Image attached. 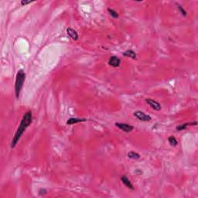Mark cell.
<instances>
[{
	"instance_id": "7a4b0ae2",
	"label": "cell",
	"mask_w": 198,
	"mask_h": 198,
	"mask_svg": "<svg viewBox=\"0 0 198 198\" xmlns=\"http://www.w3.org/2000/svg\"><path fill=\"white\" fill-rule=\"evenodd\" d=\"M26 80V74L23 70H20L17 72L16 77V82H15V94L16 98L19 99L20 92L22 91L23 87V84Z\"/></svg>"
},
{
	"instance_id": "8992f818",
	"label": "cell",
	"mask_w": 198,
	"mask_h": 198,
	"mask_svg": "<svg viewBox=\"0 0 198 198\" xmlns=\"http://www.w3.org/2000/svg\"><path fill=\"white\" fill-rule=\"evenodd\" d=\"M120 64H121V60L118 57H115V56L111 57L110 58H109V60H108V64H109L111 67L119 68V66H120Z\"/></svg>"
},
{
	"instance_id": "8fae6325",
	"label": "cell",
	"mask_w": 198,
	"mask_h": 198,
	"mask_svg": "<svg viewBox=\"0 0 198 198\" xmlns=\"http://www.w3.org/2000/svg\"><path fill=\"white\" fill-rule=\"evenodd\" d=\"M122 54H123V56H125V57H130V58L134 60L136 59V54L132 50H127L125 51V52H124Z\"/></svg>"
},
{
	"instance_id": "52a82bcc",
	"label": "cell",
	"mask_w": 198,
	"mask_h": 198,
	"mask_svg": "<svg viewBox=\"0 0 198 198\" xmlns=\"http://www.w3.org/2000/svg\"><path fill=\"white\" fill-rule=\"evenodd\" d=\"M121 181H122V184H124L125 187H128L129 189H130V190H134V189H135L133 184L131 183L130 180L126 176H122V177H121Z\"/></svg>"
},
{
	"instance_id": "30bf717a",
	"label": "cell",
	"mask_w": 198,
	"mask_h": 198,
	"mask_svg": "<svg viewBox=\"0 0 198 198\" xmlns=\"http://www.w3.org/2000/svg\"><path fill=\"white\" fill-rule=\"evenodd\" d=\"M197 122H190V123H184V124L179 125H177V126L176 127V129L177 131L185 130V129H187L188 126H190V125H197Z\"/></svg>"
},
{
	"instance_id": "277c9868",
	"label": "cell",
	"mask_w": 198,
	"mask_h": 198,
	"mask_svg": "<svg viewBox=\"0 0 198 198\" xmlns=\"http://www.w3.org/2000/svg\"><path fill=\"white\" fill-rule=\"evenodd\" d=\"M116 127H118L119 129L125 132H130L134 129V126L129 125L127 123H123V122H115V123Z\"/></svg>"
},
{
	"instance_id": "5b68a950",
	"label": "cell",
	"mask_w": 198,
	"mask_h": 198,
	"mask_svg": "<svg viewBox=\"0 0 198 198\" xmlns=\"http://www.w3.org/2000/svg\"><path fill=\"white\" fill-rule=\"evenodd\" d=\"M146 104L148 105H149L150 107L155 111L161 110V105L159 102H156V101H154V100L151 98H146Z\"/></svg>"
},
{
	"instance_id": "e0dca14e",
	"label": "cell",
	"mask_w": 198,
	"mask_h": 198,
	"mask_svg": "<svg viewBox=\"0 0 198 198\" xmlns=\"http://www.w3.org/2000/svg\"><path fill=\"white\" fill-rule=\"evenodd\" d=\"M33 2H34V1H24V0H22V1L20 2V4H21L22 6H26V5H28V4L33 3Z\"/></svg>"
},
{
	"instance_id": "4fadbf2b",
	"label": "cell",
	"mask_w": 198,
	"mask_h": 198,
	"mask_svg": "<svg viewBox=\"0 0 198 198\" xmlns=\"http://www.w3.org/2000/svg\"><path fill=\"white\" fill-rule=\"evenodd\" d=\"M168 142H169L170 146H177V144H178V142H177L176 139L173 136H170L168 138Z\"/></svg>"
},
{
	"instance_id": "6da1fadb",
	"label": "cell",
	"mask_w": 198,
	"mask_h": 198,
	"mask_svg": "<svg viewBox=\"0 0 198 198\" xmlns=\"http://www.w3.org/2000/svg\"><path fill=\"white\" fill-rule=\"evenodd\" d=\"M32 121H33V114H32L31 111H28L26 112V113L24 114V115L23 116V119H22L21 122H20V125H19V127L17 129L16 132L15 133L13 139L12 140V149H13V148L16 146L18 142H19V140H20V138H21V136H23L24 132L26 130V129H27L32 123Z\"/></svg>"
},
{
	"instance_id": "9a60e30c",
	"label": "cell",
	"mask_w": 198,
	"mask_h": 198,
	"mask_svg": "<svg viewBox=\"0 0 198 198\" xmlns=\"http://www.w3.org/2000/svg\"><path fill=\"white\" fill-rule=\"evenodd\" d=\"M176 6H177V9H178V10L180 11V12L182 14V16H186L187 15V11L183 8V6H182L181 5L178 4V3H176Z\"/></svg>"
},
{
	"instance_id": "ba28073f",
	"label": "cell",
	"mask_w": 198,
	"mask_h": 198,
	"mask_svg": "<svg viewBox=\"0 0 198 198\" xmlns=\"http://www.w3.org/2000/svg\"><path fill=\"white\" fill-rule=\"evenodd\" d=\"M67 33L73 40H78V37H78V33H77L76 30H74V29L71 28V27L67 29Z\"/></svg>"
},
{
	"instance_id": "7c38bea8",
	"label": "cell",
	"mask_w": 198,
	"mask_h": 198,
	"mask_svg": "<svg viewBox=\"0 0 198 198\" xmlns=\"http://www.w3.org/2000/svg\"><path fill=\"white\" fill-rule=\"evenodd\" d=\"M128 157L129 159H132L137 160V159H139L140 158V155H139V153L134 152V151H130V152L128 153Z\"/></svg>"
},
{
	"instance_id": "5bb4252c",
	"label": "cell",
	"mask_w": 198,
	"mask_h": 198,
	"mask_svg": "<svg viewBox=\"0 0 198 198\" xmlns=\"http://www.w3.org/2000/svg\"><path fill=\"white\" fill-rule=\"evenodd\" d=\"M108 12H109L111 16L113 17L114 19H118V18H119V14H118V12H117L115 10H114L112 9L108 8Z\"/></svg>"
},
{
	"instance_id": "2e32d148",
	"label": "cell",
	"mask_w": 198,
	"mask_h": 198,
	"mask_svg": "<svg viewBox=\"0 0 198 198\" xmlns=\"http://www.w3.org/2000/svg\"><path fill=\"white\" fill-rule=\"evenodd\" d=\"M47 193V190H46V189L41 188V189H40V190H39V194H40V196L46 195Z\"/></svg>"
},
{
	"instance_id": "9c48e42d",
	"label": "cell",
	"mask_w": 198,
	"mask_h": 198,
	"mask_svg": "<svg viewBox=\"0 0 198 198\" xmlns=\"http://www.w3.org/2000/svg\"><path fill=\"white\" fill-rule=\"evenodd\" d=\"M87 120L85 119H80V118H70L67 121V125H74L77 124V123H79V122H86Z\"/></svg>"
},
{
	"instance_id": "3957f363",
	"label": "cell",
	"mask_w": 198,
	"mask_h": 198,
	"mask_svg": "<svg viewBox=\"0 0 198 198\" xmlns=\"http://www.w3.org/2000/svg\"><path fill=\"white\" fill-rule=\"evenodd\" d=\"M133 115L136 117V119H138L139 120L142 121V122H149L151 121V117L149 115H148L144 112H142L141 111H136Z\"/></svg>"
}]
</instances>
